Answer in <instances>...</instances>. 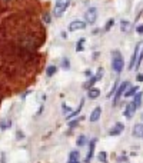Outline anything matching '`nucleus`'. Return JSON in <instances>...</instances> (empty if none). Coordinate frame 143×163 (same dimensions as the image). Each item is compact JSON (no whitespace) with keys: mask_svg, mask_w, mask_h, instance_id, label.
<instances>
[{"mask_svg":"<svg viewBox=\"0 0 143 163\" xmlns=\"http://www.w3.org/2000/svg\"><path fill=\"white\" fill-rule=\"evenodd\" d=\"M97 159H99L102 163H107V159H106V152H100L97 155Z\"/></svg>","mask_w":143,"mask_h":163,"instance_id":"obj_23","label":"nucleus"},{"mask_svg":"<svg viewBox=\"0 0 143 163\" xmlns=\"http://www.w3.org/2000/svg\"><path fill=\"white\" fill-rule=\"evenodd\" d=\"M143 62V46L142 49H140V53H139V57H138V62H136V65H135V67L136 69H139V66H140V63Z\"/></svg>","mask_w":143,"mask_h":163,"instance_id":"obj_21","label":"nucleus"},{"mask_svg":"<svg viewBox=\"0 0 143 163\" xmlns=\"http://www.w3.org/2000/svg\"><path fill=\"white\" fill-rule=\"evenodd\" d=\"M96 19H97V9H96V7H90V9H87L86 13H84V20H86V23L93 24V23L96 22Z\"/></svg>","mask_w":143,"mask_h":163,"instance_id":"obj_4","label":"nucleus"},{"mask_svg":"<svg viewBox=\"0 0 143 163\" xmlns=\"http://www.w3.org/2000/svg\"><path fill=\"white\" fill-rule=\"evenodd\" d=\"M84 42H86V39H80V40L77 42V44H76V50H77V52H82V50H83V44H84Z\"/></svg>","mask_w":143,"mask_h":163,"instance_id":"obj_22","label":"nucleus"},{"mask_svg":"<svg viewBox=\"0 0 143 163\" xmlns=\"http://www.w3.org/2000/svg\"><path fill=\"white\" fill-rule=\"evenodd\" d=\"M56 72H57V67H56V66H49V67H47V70H46V75H47V76H53V75H55Z\"/></svg>","mask_w":143,"mask_h":163,"instance_id":"obj_20","label":"nucleus"},{"mask_svg":"<svg viewBox=\"0 0 143 163\" xmlns=\"http://www.w3.org/2000/svg\"><path fill=\"white\" fill-rule=\"evenodd\" d=\"M67 163H79V160H76V162H70V160H69Z\"/></svg>","mask_w":143,"mask_h":163,"instance_id":"obj_34","label":"nucleus"},{"mask_svg":"<svg viewBox=\"0 0 143 163\" xmlns=\"http://www.w3.org/2000/svg\"><path fill=\"white\" fill-rule=\"evenodd\" d=\"M142 46H143V43H138V44H136L135 52H133V54H132V59H130V63H129V70L135 69V65H136V62H138V57H139V53H140Z\"/></svg>","mask_w":143,"mask_h":163,"instance_id":"obj_5","label":"nucleus"},{"mask_svg":"<svg viewBox=\"0 0 143 163\" xmlns=\"http://www.w3.org/2000/svg\"><path fill=\"white\" fill-rule=\"evenodd\" d=\"M10 126H11V122H10V120H6V122H2V123H0V127H2L3 130H5V129H9Z\"/></svg>","mask_w":143,"mask_h":163,"instance_id":"obj_24","label":"nucleus"},{"mask_svg":"<svg viewBox=\"0 0 143 163\" xmlns=\"http://www.w3.org/2000/svg\"><path fill=\"white\" fill-rule=\"evenodd\" d=\"M43 20H44L46 23H50V22H52V19H50V14H47V13H46V14L43 16Z\"/></svg>","mask_w":143,"mask_h":163,"instance_id":"obj_30","label":"nucleus"},{"mask_svg":"<svg viewBox=\"0 0 143 163\" xmlns=\"http://www.w3.org/2000/svg\"><path fill=\"white\" fill-rule=\"evenodd\" d=\"M142 97H143V93L142 92H138L136 94H135L133 103H135V106H136V107H139V106L142 104Z\"/></svg>","mask_w":143,"mask_h":163,"instance_id":"obj_16","label":"nucleus"},{"mask_svg":"<svg viewBox=\"0 0 143 163\" xmlns=\"http://www.w3.org/2000/svg\"><path fill=\"white\" fill-rule=\"evenodd\" d=\"M86 27V23L82 20H75L69 24V32H76V30H83Z\"/></svg>","mask_w":143,"mask_h":163,"instance_id":"obj_8","label":"nucleus"},{"mask_svg":"<svg viewBox=\"0 0 143 163\" xmlns=\"http://www.w3.org/2000/svg\"><path fill=\"white\" fill-rule=\"evenodd\" d=\"M62 107H63V110H65V114H66V116H69V114L72 113V109L69 107V106H67L66 103H63V104H62Z\"/></svg>","mask_w":143,"mask_h":163,"instance_id":"obj_26","label":"nucleus"},{"mask_svg":"<svg viewBox=\"0 0 143 163\" xmlns=\"http://www.w3.org/2000/svg\"><path fill=\"white\" fill-rule=\"evenodd\" d=\"M62 66H63V69H69V67H70V63H69V59H66V57H65V59L62 60Z\"/></svg>","mask_w":143,"mask_h":163,"instance_id":"obj_27","label":"nucleus"},{"mask_svg":"<svg viewBox=\"0 0 143 163\" xmlns=\"http://www.w3.org/2000/svg\"><path fill=\"white\" fill-rule=\"evenodd\" d=\"M69 5H70V0H57L55 5V9H53V14L56 17L63 16V13L67 10Z\"/></svg>","mask_w":143,"mask_h":163,"instance_id":"obj_2","label":"nucleus"},{"mask_svg":"<svg viewBox=\"0 0 143 163\" xmlns=\"http://www.w3.org/2000/svg\"><path fill=\"white\" fill-rule=\"evenodd\" d=\"M136 109H138V107L135 106L133 102H132V103H129L126 106V109H125V113H123V114H125V117H127V119H132L133 114H135V112H136Z\"/></svg>","mask_w":143,"mask_h":163,"instance_id":"obj_9","label":"nucleus"},{"mask_svg":"<svg viewBox=\"0 0 143 163\" xmlns=\"http://www.w3.org/2000/svg\"><path fill=\"white\" fill-rule=\"evenodd\" d=\"M86 142H87V139H86V136L82 135V136H79V137H77L76 143H77V146H84V145H86Z\"/></svg>","mask_w":143,"mask_h":163,"instance_id":"obj_19","label":"nucleus"},{"mask_svg":"<svg viewBox=\"0 0 143 163\" xmlns=\"http://www.w3.org/2000/svg\"><path fill=\"white\" fill-rule=\"evenodd\" d=\"M79 156H80V155H79L77 150H72L70 155H69V160H70V162H76V160H79Z\"/></svg>","mask_w":143,"mask_h":163,"instance_id":"obj_18","label":"nucleus"},{"mask_svg":"<svg viewBox=\"0 0 143 163\" xmlns=\"http://www.w3.org/2000/svg\"><path fill=\"white\" fill-rule=\"evenodd\" d=\"M97 143V139H92L89 142V150L87 155H86V159H84V163H90L92 162V158H93V153H94V146Z\"/></svg>","mask_w":143,"mask_h":163,"instance_id":"obj_7","label":"nucleus"},{"mask_svg":"<svg viewBox=\"0 0 143 163\" xmlns=\"http://www.w3.org/2000/svg\"><path fill=\"white\" fill-rule=\"evenodd\" d=\"M79 122H80V117H79V119H75V120H70V122H69V127H76L77 125H79Z\"/></svg>","mask_w":143,"mask_h":163,"instance_id":"obj_25","label":"nucleus"},{"mask_svg":"<svg viewBox=\"0 0 143 163\" xmlns=\"http://www.w3.org/2000/svg\"><path fill=\"white\" fill-rule=\"evenodd\" d=\"M87 96H89V99H97L100 96V90L96 89V87H90L87 92Z\"/></svg>","mask_w":143,"mask_h":163,"instance_id":"obj_14","label":"nucleus"},{"mask_svg":"<svg viewBox=\"0 0 143 163\" xmlns=\"http://www.w3.org/2000/svg\"><path fill=\"white\" fill-rule=\"evenodd\" d=\"M84 75H86L87 77H90V76H92V72H90V70H86V72H84Z\"/></svg>","mask_w":143,"mask_h":163,"instance_id":"obj_33","label":"nucleus"},{"mask_svg":"<svg viewBox=\"0 0 143 163\" xmlns=\"http://www.w3.org/2000/svg\"><path fill=\"white\" fill-rule=\"evenodd\" d=\"M138 92H139V87L138 86H132V87L129 86L123 96H125V97H132V96H135V94H136Z\"/></svg>","mask_w":143,"mask_h":163,"instance_id":"obj_13","label":"nucleus"},{"mask_svg":"<svg viewBox=\"0 0 143 163\" xmlns=\"http://www.w3.org/2000/svg\"><path fill=\"white\" fill-rule=\"evenodd\" d=\"M100 114H102V109L97 106L96 109H93V112H92V114H90V122H92V123L97 122V120L100 119Z\"/></svg>","mask_w":143,"mask_h":163,"instance_id":"obj_11","label":"nucleus"},{"mask_svg":"<svg viewBox=\"0 0 143 163\" xmlns=\"http://www.w3.org/2000/svg\"><path fill=\"white\" fill-rule=\"evenodd\" d=\"M102 76H103V69L100 67L99 70H97V75H96V76H92V79H90L89 82H86V83L83 85V87H84V89H90V87H93V85L96 83V82H99L100 79H102Z\"/></svg>","mask_w":143,"mask_h":163,"instance_id":"obj_6","label":"nucleus"},{"mask_svg":"<svg viewBox=\"0 0 143 163\" xmlns=\"http://www.w3.org/2000/svg\"><path fill=\"white\" fill-rule=\"evenodd\" d=\"M123 130H125V125H123V123H116V125L109 130V135L110 136H117V135H120Z\"/></svg>","mask_w":143,"mask_h":163,"instance_id":"obj_10","label":"nucleus"},{"mask_svg":"<svg viewBox=\"0 0 143 163\" xmlns=\"http://www.w3.org/2000/svg\"><path fill=\"white\" fill-rule=\"evenodd\" d=\"M142 120H143V113H142Z\"/></svg>","mask_w":143,"mask_h":163,"instance_id":"obj_35","label":"nucleus"},{"mask_svg":"<svg viewBox=\"0 0 143 163\" xmlns=\"http://www.w3.org/2000/svg\"><path fill=\"white\" fill-rule=\"evenodd\" d=\"M123 66H125V62H123V57H122L120 52L113 50V52H112V69H113L116 73H122Z\"/></svg>","mask_w":143,"mask_h":163,"instance_id":"obj_1","label":"nucleus"},{"mask_svg":"<svg viewBox=\"0 0 143 163\" xmlns=\"http://www.w3.org/2000/svg\"><path fill=\"white\" fill-rule=\"evenodd\" d=\"M82 107H83V100H82V102H80V104H79V107H77L76 110H72V113L69 114V116H66V119H69V120H70V119H73V117H76L77 114L80 113V110H82Z\"/></svg>","mask_w":143,"mask_h":163,"instance_id":"obj_15","label":"nucleus"},{"mask_svg":"<svg viewBox=\"0 0 143 163\" xmlns=\"http://www.w3.org/2000/svg\"><path fill=\"white\" fill-rule=\"evenodd\" d=\"M116 89H117V83H115V85H113V87H112V90H110V92L107 93V97H110V96H112V94H113V93L116 92Z\"/></svg>","mask_w":143,"mask_h":163,"instance_id":"obj_29","label":"nucleus"},{"mask_svg":"<svg viewBox=\"0 0 143 163\" xmlns=\"http://www.w3.org/2000/svg\"><path fill=\"white\" fill-rule=\"evenodd\" d=\"M136 79H138V82H143V75H138Z\"/></svg>","mask_w":143,"mask_h":163,"instance_id":"obj_32","label":"nucleus"},{"mask_svg":"<svg viewBox=\"0 0 143 163\" xmlns=\"http://www.w3.org/2000/svg\"><path fill=\"white\" fill-rule=\"evenodd\" d=\"M130 86V83L129 82H123L120 86L116 89V94H115V99H113V104H117L119 103V100H120V97L125 94V92L127 90V87Z\"/></svg>","mask_w":143,"mask_h":163,"instance_id":"obj_3","label":"nucleus"},{"mask_svg":"<svg viewBox=\"0 0 143 163\" xmlns=\"http://www.w3.org/2000/svg\"><path fill=\"white\" fill-rule=\"evenodd\" d=\"M142 137H143V136H142Z\"/></svg>","mask_w":143,"mask_h":163,"instance_id":"obj_36","label":"nucleus"},{"mask_svg":"<svg viewBox=\"0 0 143 163\" xmlns=\"http://www.w3.org/2000/svg\"><path fill=\"white\" fill-rule=\"evenodd\" d=\"M120 29H122V32L127 33V32H130V30H132V24H130L129 22H125V20H122V22H120Z\"/></svg>","mask_w":143,"mask_h":163,"instance_id":"obj_17","label":"nucleus"},{"mask_svg":"<svg viewBox=\"0 0 143 163\" xmlns=\"http://www.w3.org/2000/svg\"><path fill=\"white\" fill-rule=\"evenodd\" d=\"M136 32H138L139 34H143V24H139V26L136 27Z\"/></svg>","mask_w":143,"mask_h":163,"instance_id":"obj_31","label":"nucleus"},{"mask_svg":"<svg viewBox=\"0 0 143 163\" xmlns=\"http://www.w3.org/2000/svg\"><path fill=\"white\" fill-rule=\"evenodd\" d=\"M113 23H115V20H113V19H110V20H109V22H107V23H106V26H105V30H109V29H110V27H112V26H113Z\"/></svg>","mask_w":143,"mask_h":163,"instance_id":"obj_28","label":"nucleus"},{"mask_svg":"<svg viewBox=\"0 0 143 163\" xmlns=\"http://www.w3.org/2000/svg\"><path fill=\"white\" fill-rule=\"evenodd\" d=\"M132 133H133L135 137H142L143 136V123H138V125H135Z\"/></svg>","mask_w":143,"mask_h":163,"instance_id":"obj_12","label":"nucleus"}]
</instances>
